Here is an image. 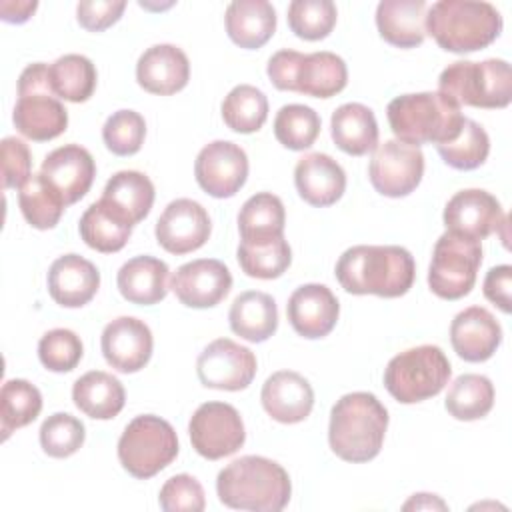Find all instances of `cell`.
Returning <instances> with one entry per match:
<instances>
[{
    "label": "cell",
    "instance_id": "obj_1",
    "mask_svg": "<svg viewBox=\"0 0 512 512\" xmlns=\"http://www.w3.org/2000/svg\"><path fill=\"white\" fill-rule=\"evenodd\" d=\"M416 276L412 254L402 246H352L336 262V278L350 294L404 296Z\"/></svg>",
    "mask_w": 512,
    "mask_h": 512
},
{
    "label": "cell",
    "instance_id": "obj_2",
    "mask_svg": "<svg viewBox=\"0 0 512 512\" xmlns=\"http://www.w3.org/2000/svg\"><path fill=\"white\" fill-rule=\"evenodd\" d=\"M216 492L224 506L252 512H280L292 494L288 472L264 456H242L218 472Z\"/></svg>",
    "mask_w": 512,
    "mask_h": 512
},
{
    "label": "cell",
    "instance_id": "obj_3",
    "mask_svg": "<svg viewBox=\"0 0 512 512\" xmlns=\"http://www.w3.org/2000/svg\"><path fill=\"white\" fill-rule=\"evenodd\" d=\"M388 428V410L370 392L344 394L330 412L328 442L346 462H368L380 454Z\"/></svg>",
    "mask_w": 512,
    "mask_h": 512
},
{
    "label": "cell",
    "instance_id": "obj_4",
    "mask_svg": "<svg viewBox=\"0 0 512 512\" xmlns=\"http://www.w3.org/2000/svg\"><path fill=\"white\" fill-rule=\"evenodd\" d=\"M502 32V16L490 2L438 0L426 8V34L454 54L490 46Z\"/></svg>",
    "mask_w": 512,
    "mask_h": 512
},
{
    "label": "cell",
    "instance_id": "obj_5",
    "mask_svg": "<svg viewBox=\"0 0 512 512\" xmlns=\"http://www.w3.org/2000/svg\"><path fill=\"white\" fill-rule=\"evenodd\" d=\"M394 136L410 146L444 144L460 134L464 116L460 106L440 92L402 94L386 108Z\"/></svg>",
    "mask_w": 512,
    "mask_h": 512
},
{
    "label": "cell",
    "instance_id": "obj_6",
    "mask_svg": "<svg viewBox=\"0 0 512 512\" xmlns=\"http://www.w3.org/2000/svg\"><path fill=\"white\" fill-rule=\"evenodd\" d=\"M438 92L460 108H506L512 100L510 64L500 58L452 62L438 78Z\"/></svg>",
    "mask_w": 512,
    "mask_h": 512
},
{
    "label": "cell",
    "instance_id": "obj_7",
    "mask_svg": "<svg viewBox=\"0 0 512 512\" xmlns=\"http://www.w3.org/2000/svg\"><path fill=\"white\" fill-rule=\"evenodd\" d=\"M16 130L34 142H48L68 126V110L54 96L48 64L34 62L18 78V100L12 112Z\"/></svg>",
    "mask_w": 512,
    "mask_h": 512
},
{
    "label": "cell",
    "instance_id": "obj_8",
    "mask_svg": "<svg viewBox=\"0 0 512 512\" xmlns=\"http://www.w3.org/2000/svg\"><path fill=\"white\" fill-rule=\"evenodd\" d=\"M452 374L440 346L422 344L396 354L384 370V386L402 404H416L442 392Z\"/></svg>",
    "mask_w": 512,
    "mask_h": 512
},
{
    "label": "cell",
    "instance_id": "obj_9",
    "mask_svg": "<svg viewBox=\"0 0 512 512\" xmlns=\"http://www.w3.org/2000/svg\"><path fill=\"white\" fill-rule=\"evenodd\" d=\"M178 456V438L170 422L154 414L136 416L118 440V460L134 478L146 480Z\"/></svg>",
    "mask_w": 512,
    "mask_h": 512
},
{
    "label": "cell",
    "instance_id": "obj_10",
    "mask_svg": "<svg viewBox=\"0 0 512 512\" xmlns=\"http://www.w3.org/2000/svg\"><path fill=\"white\" fill-rule=\"evenodd\" d=\"M480 264V242L446 230L434 244L428 268V286L438 298H464L474 288Z\"/></svg>",
    "mask_w": 512,
    "mask_h": 512
},
{
    "label": "cell",
    "instance_id": "obj_11",
    "mask_svg": "<svg viewBox=\"0 0 512 512\" xmlns=\"http://www.w3.org/2000/svg\"><path fill=\"white\" fill-rule=\"evenodd\" d=\"M192 448L208 460H220L242 448L246 440L240 412L226 402H204L190 418Z\"/></svg>",
    "mask_w": 512,
    "mask_h": 512
},
{
    "label": "cell",
    "instance_id": "obj_12",
    "mask_svg": "<svg viewBox=\"0 0 512 512\" xmlns=\"http://www.w3.org/2000/svg\"><path fill=\"white\" fill-rule=\"evenodd\" d=\"M424 176V154L420 148L400 140H386L376 146L368 166V178L376 192L388 198H402L416 190Z\"/></svg>",
    "mask_w": 512,
    "mask_h": 512
},
{
    "label": "cell",
    "instance_id": "obj_13",
    "mask_svg": "<svg viewBox=\"0 0 512 512\" xmlns=\"http://www.w3.org/2000/svg\"><path fill=\"white\" fill-rule=\"evenodd\" d=\"M196 372L206 388L244 390L256 376V356L250 348L230 338H218L200 352Z\"/></svg>",
    "mask_w": 512,
    "mask_h": 512
},
{
    "label": "cell",
    "instance_id": "obj_14",
    "mask_svg": "<svg viewBox=\"0 0 512 512\" xmlns=\"http://www.w3.org/2000/svg\"><path fill=\"white\" fill-rule=\"evenodd\" d=\"M198 186L214 198L234 196L248 178L246 152L228 140H214L206 144L194 162Z\"/></svg>",
    "mask_w": 512,
    "mask_h": 512
},
{
    "label": "cell",
    "instance_id": "obj_15",
    "mask_svg": "<svg viewBox=\"0 0 512 512\" xmlns=\"http://www.w3.org/2000/svg\"><path fill=\"white\" fill-rule=\"evenodd\" d=\"M210 232L212 222L206 208L190 198L172 200L154 228L158 244L176 256L202 248L210 238Z\"/></svg>",
    "mask_w": 512,
    "mask_h": 512
},
{
    "label": "cell",
    "instance_id": "obj_16",
    "mask_svg": "<svg viewBox=\"0 0 512 512\" xmlns=\"http://www.w3.org/2000/svg\"><path fill=\"white\" fill-rule=\"evenodd\" d=\"M444 226L448 232L472 240H484L504 224V212L496 196L480 188L456 192L444 208Z\"/></svg>",
    "mask_w": 512,
    "mask_h": 512
},
{
    "label": "cell",
    "instance_id": "obj_17",
    "mask_svg": "<svg viewBox=\"0 0 512 512\" xmlns=\"http://www.w3.org/2000/svg\"><path fill=\"white\" fill-rule=\"evenodd\" d=\"M170 288L188 308H212L228 296L232 274L224 262L200 258L182 264L172 276Z\"/></svg>",
    "mask_w": 512,
    "mask_h": 512
},
{
    "label": "cell",
    "instance_id": "obj_18",
    "mask_svg": "<svg viewBox=\"0 0 512 512\" xmlns=\"http://www.w3.org/2000/svg\"><path fill=\"white\" fill-rule=\"evenodd\" d=\"M152 332L146 322L134 316H120L108 322L100 336L104 360L118 372L142 370L152 356Z\"/></svg>",
    "mask_w": 512,
    "mask_h": 512
},
{
    "label": "cell",
    "instance_id": "obj_19",
    "mask_svg": "<svg viewBox=\"0 0 512 512\" xmlns=\"http://www.w3.org/2000/svg\"><path fill=\"white\" fill-rule=\"evenodd\" d=\"M286 314L296 334L316 340L328 336L340 314L338 298L324 284H304L292 292Z\"/></svg>",
    "mask_w": 512,
    "mask_h": 512
},
{
    "label": "cell",
    "instance_id": "obj_20",
    "mask_svg": "<svg viewBox=\"0 0 512 512\" xmlns=\"http://www.w3.org/2000/svg\"><path fill=\"white\" fill-rule=\"evenodd\" d=\"M40 174L62 194L66 206H70L90 190L96 176V164L86 148L80 144H66L44 158Z\"/></svg>",
    "mask_w": 512,
    "mask_h": 512
},
{
    "label": "cell",
    "instance_id": "obj_21",
    "mask_svg": "<svg viewBox=\"0 0 512 512\" xmlns=\"http://www.w3.org/2000/svg\"><path fill=\"white\" fill-rule=\"evenodd\" d=\"M450 342L462 360L484 362L498 350L502 328L492 312L482 306H470L454 316L450 324Z\"/></svg>",
    "mask_w": 512,
    "mask_h": 512
},
{
    "label": "cell",
    "instance_id": "obj_22",
    "mask_svg": "<svg viewBox=\"0 0 512 512\" xmlns=\"http://www.w3.org/2000/svg\"><path fill=\"white\" fill-rule=\"evenodd\" d=\"M190 78V62L174 44H154L142 52L136 64L138 84L158 96L180 92Z\"/></svg>",
    "mask_w": 512,
    "mask_h": 512
},
{
    "label": "cell",
    "instance_id": "obj_23",
    "mask_svg": "<svg viewBox=\"0 0 512 512\" xmlns=\"http://www.w3.org/2000/svg\"><path fill=\"white\" fill-rule=\"evenodd\" d=\"M260 400L270 418L282 424H296L310 416L314 390L298 372L280 370L266 378Z\"/></svg>",
    "mask_w": 512,
    "mask_h": 512
},
{
    "label": "cell",
    "instance_id": "obj_24",
    "mask_svg": "<svg viewBox=\"0 0 512 512\" xmlns=\"http://www.w3.org/2000/svg\"><path fill=\"white\" fill-rule=\"evenodd\" d=\"M294 184L304 202L316 208H326L342 198L346 190V174L332 156L312 152L298 160L294 168Z\"/></svg>",
    "mask_w": 512,
    "mask_h": 512
},
{
    "label": "cell",
    "instance_id": "obj_25",
    "mask_svg": "<svg viewBox=\"0 0 512 512\" xmlns=\"http://www.w3.org/2000/svg\"><path fill=\"white\" fill-rule=\"evenodd\" d=\"M98 288V268L78 254L56 258L48 270V292L52 300L64 308H80L88 304Z\"/></svg>",
    "mask_w": 512,
    "mask_h": 512
},
{
    "label": "cell",
    "instance_id": "obj_26",
    "mask_svg": "<svg viewBox=\"0 0 512 512\" xmlns=\"http://www.w3.org/2000/svg\"><path fill=\"white\" fill-rule=\"evenodd\" d=\"M348 82L346 62L334 52L302 54L296 60L290 92L312 98H332L344 90Z\"/></svg>",
    "mask_w": 512,
    "mask_h": 512
},
{
    "label": "cell",
    "instance_id": "obj_27",
    "mask_svg": "<svg viewBox=\"0 0 512 512\" xmlns=\"http://www.w3.org/2000/svg\"><path fill=\"white\" fill-rule=\"evenodd\" d=\"M380 36L396 48H416L426 38L424 0H382L376 8Z\"/></svg>",
    "mask_w": 512,
    "mask_h": 512
},
{
    "label": "cell",
    "instance_id": "obj_28",
    "mask_svg": "<svg viewBox=\"0 0 512 512\" xmlns=\"http://www.w3.org/2000/svg\"><path fill=\"white\" fill-rule=\"evenodd\" d=\"M168 266L154 256H134L122 264L116 276L122 298L132 304L152 306L168 294Z\"/></svg>",
    "mask_w": 512,
    "mask_h": 512
},
{
    "label": "cell",
    "instance_id": "obj_29",
    "mask_svg": "<svg viewBox=\"0 0 512 512\" xmlns=\"http://www.w3.org/2000/svg\"><path fill=\"white\" fill-rule=\"evenodd\" d=\"M226 32L246 50L262 48L276 30V10L266 0H236L226 8Z\"/></svg>",
    "mask_w": 512,
    "mask_h": 512
},
{
    "label": "cell",
    "instance_id": "obj_30",
    "mask_svg": "<svg viewBox=\"0 0 512 512\" xmlns=\"http://www.w3.org/2000/svg\"><path fill=\"white\" fill-rule=\"evenodd\" d=\"M132 226L134 224L120 210L102 198L90 204L78 222L86 246L104 254L122 250L132 234Z\"/></svg>",
    "mask_w": 512,
    "mask_h": 512
},
{
    "label": "cell",
    "instance_id": "obj_31",
    "mask_svg": "<svg viewBox=\"0 0 512 512\" xmlns=\"http://www.w3.org/2000/svg\"><path fill=\"white\" fill-rule=\"evenodd\" d=\"M330 134L334 144L350 156H364L378 146L374 112L358 102H348L334 110L330 118Z\"/></svg>",
    "mask_w": 512,
    "mask_h": 512
},
{
    "label": "cell",
    "instance_id": "obj_32",
    "mask_svg": "<svg viewBox=\"0 0 512 512\" xmlns=\"http://www.w3.org/2000/svg\"><path fill=\"white\" fill-rule=\"evenodd\" d=\"M72 400L86 416L94 420H110L124 408L126 392L116 376L92 370L74 382Z\"/></svg>",
    "mask_w": 512,
    "mask_h": 512
},
{
    "label": "cell",
    "instance_id": "obj_33",
    "mask_svg": "<svg viewBox=\"0 0 512 512\" xmlns=\"http://www.w3.org/2000/svg\"><path fill=\"white\" fill-rule=\"evenodd\" d=\"M228 322L234 334L248 342H264L278 328V308L270 294L248 290L234 298Z\"/></svg>",
    "mask_w": 512,
    "mask_h": 512
},
{
    "label": "cell",
    "instance_id": "obj_34",
    "mask_svg": "<svg viewBox=\"0 0 512 512\" xmlns=\"http://www.w3.org/2000/svg\"><path fill=\"white\" fill-rule=\"evenodd\" d=\"M284 222V204L272 192L250 196L238 212V230L248 244H266L284 236Z\"/></svg>",
    "mask_w": 512,
    "mask_h": 512
},
{
    "label": "cell",
    "instance_id": "obj_35",
    "mask_svg": "<svg viewBox=\"0 0 512 512\" xmlns=\"http://www.w3.org/2000/svg\"><path fill=\"white\" fill-rule=\"evenodd\" d=\"M102 200L110 202L132 224H138L154 204V184L138 170H120L106 182Z\"/></svg>",
    "mask_w": 512,
    "mask_h": 512
},
{
    "label": "cell",
    "instance_id": "obj_36",
    "mask_svg": "<svg viewBox=\"0 0 512 512\" xmlns=\"http://www.w3.org/2000/svg\"><path fill=\"white\" fill-rule=\"evenodd\" d=\"M50 88L56 98L86 102L96 90V66L82 54H64L48 66Z\"/></svg>",
    "mask_w": 512,
    "mask_h": 512
},
{
    "label": "cell",
    "instance_id": "obj_37",
    "mask_svg": "<svg viewBox=\"0 0 512 512\" xmlns=\"http://www.w3.org/2000/svg\"><path fill=\"white\" fill-rule=\"evenodd\" d=\"M444 406L456 420H480L494 406V386L482 374H462L452 382Z\"/></svg>",
    "mask_w": 512,
    "mask_h": 512
},
{
    "label": "cell",
    "instance_id": "obj_38",
    "mask_svg": "<svg viewBox=\"0 0 512 512\" xmlns=\"http://www.w3.org/2000/svg\"><path fill=\"white\" fill-rule=\"evenodd\" d=\"M18 204L26 222L38 230L54 228L66 208L62 194L42 174H32L20 188Z\"/></svg>",
    "mask_w": 512,
    "mask_h": 512
},
{
    "label": "cell",
    "instance_id": "obj_39",
    "mask_svg": "<svg viewBox=\"0 0 512 512\" xmlns=\"http://www.w3.org/2000/svg\"><path fill=\"white\" fill-rule=\"evenodd\" d=\"M40 410H42V394L34 384L20 378L6 380L0 390L2 438L6 440L10 432L34 422Z\"/></svg>",
    "mask_w": 512,
    "mask_h": 512
},
{
    "label": "cell",
    "instance_id": "obj_40",
    "mask_svg": "<svg viewBox=\"0 0 512 512\" xmlns=\"http://www.w3.org/2000/svg\"><path fill=\"white\" fill-rule=\"evenodd\" d=\"M222 118L234 132H258L268 118L266 94L250 84L234 86L222 102Z\"/></svg>",
    "mask_w": 512,
    "mask_h": 512
},
{
    "label": "cell",
    "instance_id": "obj_41",
    "mask_svg": "<svg viewBox=\"0 0 512 512\" xmlns=\"http://www.w3.org/2000/svg\"><path fill=\"white\" fill-rule=\"evenodd\" d=\"M236 256L242 272L250 278L260 280H272L282 276L292 262V250L284 236L266 244L240 242Z\"/></svg>",
    "mask_w": 512,
    "mask_h": 512
},
{
    "label": "cell",
    "instance_id": "obj_42",
    "mask_svg": "<svg viewBox=\"0 0 512 512\" xmlns=\"http://www.w3.org/2000/svg\"><path fill=\"white\" fill-rule=\"evenodd\" d=\"M436 150L444 164L450 168L474 170L486 162L490 152V138L478 122L464 118L460 134L450 142L438 144Z\"/></svg>",
    "mask_w": 512,
    "mask_h": 512
},
{
    "label": "cell",
    "instance_id": "obj_43",
    "mask_svg": "<svg viewBox=\"0 0 512 512\" xmlns=\"http://www.w3.org/2000/svg\"><path fill=\"white\" fill-rule=\"evenodd\" d=\"M320 116L304 104H286L276 112L274 136L288 150L310 148L320 134Z\"/></svg>",
    "mask_w": 512,
    "mask_h": 512
},
{
    "label": "cell",
    "instance_id": "obj_44",
    "mask_svg": "<svg viewBox=\"0 0 512 512\" xmlns=\"http://www.w3.org/2000/svg\"><path fill=\"white\" fill-rule=\"evenodd\" d=\"M288 26L302 40H322L336 26V4L332 0H294L288 6Z\"/></svg>",
    "mask_w": 512,
    "mask_h": 512
},
{
    "label": "cell",
    "instance_id": "obj_45",
    "mask_svg": "<svg viewBox=\"0 0 512 512\" xmlns=\"http://www.w3.org/2000/svg\"><path fill=\"white\" fill-rule=\"evenodd\" d=\"M84 424L66 412L48 416L40 426V446L52 458H68L84 444Z\"/></svg>",
    "mask_w": 512,
    "mask_h": 512
},
{
    "label": "cell",
    "instance_id": "obj_46",
    "mask_svg": "<svg viewBox=\"0 0 512 512\" xmlns=\"http://www.w3.org/2000/svg\"><path fill=\"white\" fill-rule=\"evenodd\" d=\"M146 136V122L134 110H118L102 126V140L106 148L116 156L136 154Z\"/></svg>",
    "mask_w": 512,
    "mask_h": 512
},
{
    "label": "cell",
    "instance_id": "obj_47",
    "mask_svg": "<svg viewBox=\"0 0 512 512\" xmlns=\"http://www.w3.org/2000/svg\"><path fill=\"white\" fill-rule=\"evenodd\" d=\"M84 346L76 332L68 328L48 330L38 342V358L50 372H70L82 360Z\"/></svg>",
    "mask_w": 512,
    "mask_h": 512
},
{
    "label": "cell",
    "instance_id": "obj_48",
    "mask_svg": "<svg viewBox=\"0 0 512 512\" xmlns=\"http://www.w3.org/2000/svg\"><path fill=\"white\" fill-rule=\"evenodd\" d=\"M164 512H202L206 508L204 488L190 474H176L164 482L158 494Z\"/></svg>",
    "mask_w": 512,
    "mask_h": 512
},
{
    "label": "cell",
    "instance_id": "obj_49",
    "mask_svg": "<svg viewBox=\"0 0 512 512\" xmlns=\"http://www.w3.org/2000/svg\"><path fill=\"white\" fill-rule=\"evenodd\" d=\"M4 190L22 188L32 176V154L24 140L6 136L0 144Z\"/></svg>",
    "mask_w": 512,
    "mask_h": 512
},
{
    "label": "cell",
    "instance_id": "obj_50",
    "mask_svg": "<svg viewBox=\"0 0 512 512\" xmlns=\"http://www.w3.org/2000/svg\"><path fill=\"white\" fill-rule=\"evenodd\" d=\"M124 10V0H84L76 6V18L84 30L102 32L116 24Z\"/></svg>",
    "mask_w": 512,
    "mask_h": 512
},
{
    "label": "cell",
    "instance_id": "obj_51",
    "mask_svg": "<svg viewBox=\"0 0 512 512\" xmlns=\"http://www.w3.org/2000/svg\"><path fill=\"white\" fill-rule=\"evenodd\" d=\"M510 288H512V266L502 264L488 270L484 278V296L506 314L512 310Z\"/></svg>",
    "mask_w": 512,
    "mask_h": 512
},
{
    "label": "cell",
    "instance_id": "obj_52",
    "mask_svg": "<svg viewBox=\"0 0 512 512\" xmlns=\"http://www.w3.org/2000/svg\"><path fill=\"white\" fill-rule=\"evenodd\" d=\"M38 2L36 0H2L0 2V18L10 24H22L30 20V16L36 12Z\"/></svg>",
    "mask_w": 512,
    "mask_h": 512
},
{
    "label": "cell",
    "instance_id": "obj_53",
    "mask_svg": "<svg viewBox=\"0 0 512 512\" xmlns=\"http://www.w3.org/2000/svg\"><path fill=\"white\" fill-rule=\"evenodd\" d=\"M404 510H434V508H438V510H446L448 506H446V502H442L438 496H434V494H414L404 506H402Z\"/></svg>",
    "mask_w": 512,
    "mask_h": 512
}]
</instances>
